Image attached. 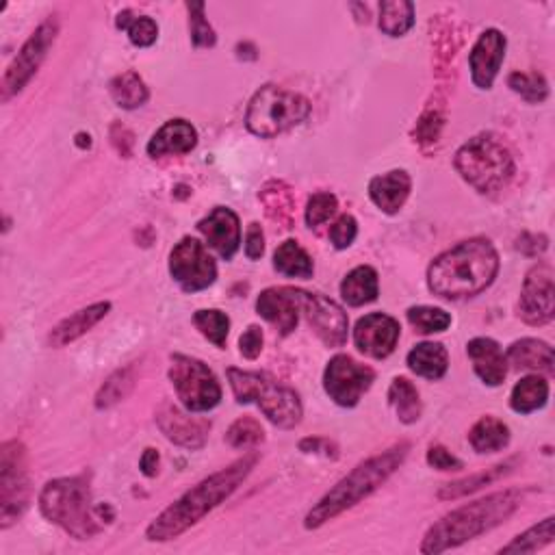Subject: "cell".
<instances>
[{"instance_id": "cell-1", "label": "cell", "mask_w": 555, "mask_h": 555, "mask_svg": "<svg viewBox=\"0 0 555 555\" xmlns=\"http://www.w3.org/2000/svg\"><path fill=\"white\" fill-rule=\"evenodd\" d=\"M258 454H248L241 460L232 462L230 467L213 473L211 477H206L198 486H193L191 490L174 501L170 508L163 510L157 519H154L148 529L146 538L150 542H167L174 540L180 534H185L189 527L198 525L206 514L215 510L219 503H224L235 490L245 482V477L252 473L256 467Z\"/></svg>"}, {"instance_id": "cell-2", "label": "cell", "mask_w": 555, "mask_h": 555, "mask_svg": "<svg viewBox=\"0 0 555 555\" xmlns=\"http://www.w3.org/2000/svg\"><path fill=\"white\" fill-rule=\"evenodd\" d=\"M499 271V254L482 237L458 243L441 254L428 269V287L443 300L475 298L493 285Z\"/></svg>"}, {"instance_id": "cell-3", "label": "cell", "mask_w": 555, "mask_h": 555, "mask_svg": "<svg viewBox=\"0 0 555 555\" xmlns=\"http://www.w3.org/2000/svg\"><path fill=\"white\" fill-rule=\"evenodd\" d=\"M523 501L521 490H503V493L488 495L480 501L467 503L454 512L445 514L441 521L434 523L421 542V553H443L456 549L464 542L482 536L490 529L506 523L519 510Z\"/></svg>"}, {"instance_id": "cell-4", "label": "cell", "mask_w": 555, "mask_h": 555, "mask_svg": "<svg viewBox=\"0 0 555 555\" xmlns=\"http://www.w3.org/2000/svg\"><path fill=\"white\" fill-rule=\"evenodd\" d=\"M408 451H410V443H399V445H393L391 449L382 451L378 456L360 462L350 475H345L343 480L334 486L330 493L321 497L317 506L306 514L304 527L317 529L321 525H326L328 521L337 519V516L343 514L345 510L354 508L356 503L376 493V490L389 480L399 467H402Z\"/></svg>"}, {"instance_id": "cell-5", "label": "cell", "mask_w": 555, "mask_h": 555, "mask_svg": "<svg viewBox=\"0 0 555 555\" xmlns=\"http://www.w3.org/2000/svg\"><path fill=\"white\" fill-rule=\"evenodd\" d=\"M40 510L50 523L59 525L76 540H89L100 532L85 475L48 482L40 495Z\"/></svg>"}, {"instance_id": "cell-6", "label": "cell", "mask_w": 555, "mask_h": 555, "mask_svg": "<svg viewBox=\"0 0 555 555\" xmlns=\"http://www.w3.org/2000/svg\"><path fill=\"white\" fill-rule=\"evenodd\" d=\"M454 165L458 174L480 193L501 191L514 176L512 152L493 133L469 139L456 152Z\"/></svg>"}, {"instance_id": "cell-7", "label": "cell", "mask_w": 555, "mask_h": 555, "mask_svg": "<svg viewBox=\"0 0 555 555\" xmlns=\"http://www.w3.org/2000/svg\"><path fill=\"white\" fill-rule=\"evenodd\" d=\"M228 382L239 404L256 402L263 415L282 430H291L302 421L300 395L289 386L269 378L267 373L228 369Z\"/></svg>"}, {"instance_id": "cell-8", "label": "cell", "mask_w": 555, "mask_h": 555, "mask_svg": "<svg viewBox=\"0 0 555 555\" xmlns=\"http://www.w3.org/2000/svg\"><path fill=\"white\" fill-rule=\"evenodd\" d=\"M311 115V102L278 85H265L252 96L245 111V126L256 137L274 139L300 126Z\"/></svg>"}, {"instance_id": "cell-9", "label": "cell", "mask_w": 555, "mask_h": 555, "mask_svg": "<svg viewBox=\"0 0 555 555\" xmlns=\"http://www.w3.org/2000/svg\"><path fill=\"white\" fill-rule=\"evenodd\" d=\"M31 499L29 454L20 441L0 447V527L7 529L27 512Z\"/></svg>"}, {"instance_id": "cell-10", "label": "cell", "mask_w": 555, "mask_h": 555, "mask_svg": "<svg viewBox=\"0 0 555 555\" xmlns=\"http://www.w3.org/2000/svg\"><path fill=\"white\" fill-rule=\"evenodd\" d=\"M170 380L178 399L189 412L213 410L222 402V386H219L213 371L198 358L174 354Z\"/></svg>"}, {"instance_id": "cell-11", "label": "cell", "mask_w": 555, "mask_h": 555, "mask_svg": "<svg viewBox=\"0 0 555 555\" xmlns=\"http://www.w3.org/2000/svg\"><path fill=\"white\" fill-rule=\"evenodd\" d=\"M57 35H59V20L57 16H50L35 29V33L29 37V40L24 42L16 59L9 63V68L3 76V83H0V96H3V102H9L16 94H20L24 87H27V83L33 79L35 72L40 70V66L44 63L48 50L53 48Z\"/></svg>"}, {"instance_id": "cell-12", "label": "cell", "mask_w": 555, "mask_h": 555, "mask_svg": "<svg viewBox=\"0 0 555 555\" xmlns=\"http://www.w3.org/2000/svg\"><path fill=\"white\" fill-rule=\"evenodd\" d=\"M170 274L180 289L198 293L213 285L217 278V265L198 239L185 237L176 243L170 254Z\"/></svg>"}, {"instance_id": "cell-13", "label": "cell", "mask_w": 555, "mask_h": 555, "mask_svg": "<svg viewBox=\"0 0 555 555\" xmlns=\"http://www.w3.org/2000/svg\"><path fill=\"white\" fill-rule=\"evenodd\" d=\"M376 380V371L356 363L354 358L339 354L334 356L324 373V389L334 404L354 408L369 386Z\"/></svg>"}, {"instance_id": "cell-14", "label": "cell", "mask_w": 555, "mask_h": 555, "mask_svg": "<svg viewBox=\"0 0 555 555\" xmlns=\"http://www.w3.org/2000/svg\"><path fill=\"white\" fill-rule=\"evenodd\" d=\"M300 313H304L308 326L315 330L317 337L328 347H341L347 341L350 319L343 308L328 300L326 295L300 291Z\"/></svg>"}, {"instance_id": "cell-15", "label": "cell", "mask_w": 555, "mask_h": 555, "mask_svg": "<svg viewBox=\"0 0 555 555\" xmlns=\"http://www.w3.org/2000/svg\"><path fill=\"white\" fill-rule=\"evenodd\" d=\"M519 315L529 326H545L555 315V282L553 269L547 263H538L529 269L523 282Z\"/></svg>"}, {"instance_id": "cell-16", "label": "cell", "mask_w": 555, "mask_h": 555, "mask_svg": "<svg viewBox=\"0 0 555 555\" xmlns=\"http://www.w3.org/2000/svg\"><path fill=\"white\" fill-rule=\"evenodd\" d=\"M399 334H402V328H399L397 319L384 313H371L358 319L354 328V343L365 356L382 360L395 352Z\"/></svg>"}, {"instance_id": "cell-17", "label": "cell", "mask_w": 555, "mask_h": 555, "mask_svg": "<svg viewBox=\"0 0 555 555\" xmlns=\"http://www.w3.org/2000/svg\"><path fill=\"white\" fill-rule=\"evenodd\" d=\"M157 423L167 441L185 449H202L211 432V421L191 417L170 402L157 410Z\"/></svg>"}, {"instance_id": "cell-18", "label": "cell", "mask_w": 555, "mask_h": 555, "mask_svg": "<svg viewBox=\"0 0 555 555\" xmlns=\"http://www.w3.org/2000/svg\"><path fill=\"white\" fill-rule=\"evenodd\" d=\"M503 59H506V37H503V33L497 29L484 31L469 55V66H471L475 87L480 89L493 87Z\"/></svg>"}, {"instance_id": "cell-19", "label": "cell", "mask_w": 555, "mask_h": 555, "mask_svg": "<svg viewBox=\"0 0 555 555\" xmlns=\"http://www.w3.org/2000/svg\"><path fill=\"white\" fill-rule=\"evenodd\" d=\"M256 311L263 319H267L269 324H274L282 337H289V334L298 328L300 319V289H289V287H274L265 289L258 295Z\"/></svg>"}, {"instance_id": "cell-20", "label": "cell", "mask_w": 555, "mask_h": 555, "mask_svg": "<svg viewBox=\"0 0 555 555\" xmlns=\"http://www.w3.org/2000/svg\"><path fill=\"white\" fill-rule=\"evenodd\" d=\"M198 230L224 261H230L237 254L241 243V224L235 211L226 209V206H217L204 219H200Z\"/></svg>"}, {"instance_id": "cell-21", "label": "cell", "mask_w": 555, "mask_h": 555, "mask_svg": "<svg viewBox=\"0 0 555 555\" xmlns=\"http://www.w3.org/2000/svg\"><path fill=\"white\" fill-rule=\"evenodd\" d=\"M467 354L473 360V369L484 384L488 386H499L508 376V360L506 354L501 352L497 341L477 337L469 341Z\"/></svg>"}, {"instance_id": "cell-22", "label": "cell", "mask_w": 555, "mask_h": 555, "mask_svg": "<svg viewBox=\"0 0 555 555\" xmlns=\"http://www.w3.org/2000/svg\"><path fill=\"white\" fill-rule=\"evenodd\" d=\"M198 144V133L185 120L165 122L148 141V154L152 159L165 157V154H187Z\"/></svg>"}, {"instance_id": "cell-23", "label": "cell", "mask_w": 555, "mask_h": 555, "mask_svg": "<svg viewBox=\"0 0 555 555\" xmlns=\"http://www.w3.org/2000/svg\"><path fill=\"white\" fill-rule=\"evenodd\" d=\"M412 180L404 170H393L389 174L376 176L369 183V196L373 204L384 213L395 215L406 204L410 196Z\"/></svg>"}, {"instance_id": "cell-24", "label": "cell", "mask_w": 555, "mask_h": 555, "mask_svg": "<svg viewBox=\"0 0 555 555\" xmlns=\"http://www.w3.org/2000/svg\"><path fill=\"white\" fill-rule=\"evenodd\" d=\"M109 311H111V302H98L87 308H81V311L66 317L61 324L53 328V332H50L48 337V343L53 347H66L74 343L76 339H81L83 334L92 330L100 319H105Z\"/></svg>"}, {"instance_id": "cell-25", "label": "cell", "mask_w": 555, "mask_h": 555, "mask_svg": "<svg viewBox=\"0 0 555 555\" xmlns=\"http://www.w3.org/2000/svg\"><path fill=\"white\" fill-rule=\"evenodd\" d=\"M258 202L263 204L269 222L280 228H293L295 224V193L285 180H269L258 191Z\"/></svg>"}, {"instance_id": "cell-26", "label": "cell", "mask_w": 555, "mask_h": 555, "mask_svg": "<svg viewBox=\"0 0 555 555\" xmlns=\"http://www.w3.org/2000/svg\"><path fill=\"white\" fill-rule=\"evenodd\" d=\"M506 360L516 369L536 371V373L540 371V373H547V376H553L555 371V358H553L551 345L538 339H521L512 343L506 354Z\"/></svg>"}, {"instance_id": "cell-27", "label": "cell", "mask_w": 555, "mask_h": 555, "mask_svg": "<svg viewBox=\"0 0 555 555\" xmlns=\"http://www.w3.org/2000/svg\"><path fill=\"white\" fill-rule=\"evenodd\" d=\"M380 282L378 271L369 265H360L352 269L341 282V295L350 306H365L378 300Z\"/></svg>"}, {"instance_id": "cell-28", "label": "cell", "mask_w": 555, "mask_h": 555, "mask_svg": "<svg viewBox=\"0 0 555 555\" xmlns=\"http://www.w3.org/2000/svg\"><path fill=\"white\" fill-rule=\"evenodd\" d=\"M406 360L410 371L425 380H441L449 367V356L441 343H419L412 347Z\"/></svg>"}, {"instance_id": "cell-29", "label": "cell", "mask_w": 555, "mask_h": 555, "mask_svg": "<svg viewBox=\"0 0 555 555\" xmlns=\"http://www.w3.org/2000/svg\"><path fill=\"white\" fill-rule=\"evenodd\" d=\"M514 464H516V458L506 460V462H501V464H495V467H490V469L480 471V473H475V475L462 477V480L449 482V484L441 486V490H438V499L456 501L460 497H467V495L475 493V490H480V488H484L488 484L501 480L503 475H508L512 471Z\"/></svg>"}, {"instance_id": "cell-30", "label": "cell", "mask_w": 555, "mask_h": 555, "mask_svg": "<svg viewBox=\"0 0 555 555\" xmlns=\"http://www.w3.org/2000/svg\"><path fill=\"white\" fill-rule=\"evenodd\" d=\"M469 443L477 454H495L510 443L508 425L495 417H482L469 432Z\"/></svg>"}, {"instance_id": "cell-31", "label": "cell", "mask_w": 555, "mask_h": 555, "mask_svg": "<svg viewBox=\"0 0 555 555\" xmlns=\"http://www.w3.org/2000/svg\"><path fill=\"white\" fill-rule=\"evenodd\" d=\"M274 267L282 276H289V278L306 280V278H313L315 274L313 258L308 256L302 245L293 239H287L285 243L278 245V250L274 254Z\"/></svg>"}, {"instance_id": "cell-32", "label": "cell", "mask_w": 555, "mask_h": 555, "mask_svg": "<svg viewBox=\"0 0 555 555\" xmlns=\"http://www.w3.org/2000/svg\"><path fill=\"white\" fill-rule=\"evenodd\" d=\"M109 92H111V98L115 100V105L128 111L144 107L148 100V87L144 79H141V76L133 70L115 76V79L109 83Z\"/></svg>"}, {"instance_id": "cell-33", "label": "cell", "mask_w": 555, "mask_h": 555, "mask_svg": "<svg viewBox=\"0 0 555 555\" xmlns=\"http://www.w3.org/2000/svg\"><path fill=\"white\" fill-rule=\"evenodd\" d=\"M547 399H549V382L540 376H527L512 389L510 406L512 410L521 412V415H529V412L545 406Z\"/></svg>"}, {"instance_id": "cell-34", "label": "cell", "mask_w": 555, "mask_h": 555, "mask_svg": "<svg viewBox=\"0 0 555 555\" xmlns=\"http://www.w3.org/2000/svg\"><path fill=\"white\" fill-rule=\"evenodd\" d=\"M389 402L397 412V419L412 425L421 419V397L417 386L406 378H395L389 389Z\"/></svg>"}, {"instance_id": "cell-35", "label": "cell", "mask_w": 555, "mask_h": 555, "mask_svg": "<svg viewBox=\"0 0 555 555\" xmlns=\"http://www.w3.org/2000/svg\"><path fill=\"white\" fill-rule=\"evenodd\" d=\"M415 24V5L408 0H386L380 5V29L389 37L406 35Z\"/></svg>"}, {"instance_id": "cell-36", "label": "cell", "mask_w": 555, "mask_h": 555, "mask_svg": "<svg viewBox=\"0 0 555 555\" xmlns=\"http://www.w3.org/2000/svg\"><path fill=\"white\" fill-rule=\"evenodd\" d=\"M137 380V373L135 367L128 365L124 369H118L115 373L107 378V382L100 386V391L96 395V408L98 410H107L115 404H120L124 397H128V393L133 391Z\"/></svg>"}, {"instance_id": "cell-37", "label": "cell", "mask_w": 555, "mask_h": 555, "mask_svg": "<svg viewBox=\"0 0 555 555\" xmlns=\"http://www.w3.org/2000/svg\"><path fill=\"white\" fill-rule=\"evenodd\" d=\"M553 536H555V519L553 516H547L545 521L529 527L527 532L516 536L506 547H501L499 553H534L542 547L551 545Z\"/></svg>"}, {"instance_id": "cell-38", "label": "cell", "mask_w": 555, "mask_h": 555, "mask_svg": "<svg viewBox=\"0 0 555 555\" xmlns=\"http://www.w3.org/2000/svg\"><path fill=\"white\" fill-rule=\"evenodd\" d=\"M118 29H124L128 33V40L139 48L152 46L159 37L157 22L148 16H135L133 11H122L118 16Z\"/></svg>"}, {"instance_id": "cell-39", "label": "cell", "mask_w": 555, "mask_h": 555, "mask_svg": "<svg viewBox=\"0 0 555 555\" xmlns=\"http://www.w3.org/2000/svg\"><path fill=\"white\" fill-rule=\"evenodd\" d=\"M508 85L514 94H519L532 105H540L549 96V85L545 76L538 72H512L508 76Z\"/></svg>"}, {"instance_id": "cell-40", "label": "cell", "mask_w": 555, "mask_h": 555, "mask_svg": "<svg viewBox=\"0 0 555 555\" xmlns=\"http://www.w3.org/2000/svg\"><path fill=\"white\" fill-rule=\"evenodd\" d=\"M226 441L235 449H250L265 441V430L254 417H241L228 428Z\"/></svg>"}, {"instance_id": "cell-41", "label": "cell", "mask_w": 555, "mask_h": 555, "mask_svg": "<svg viewBox=\"0 0 555 555\" xmlns=\"http://www.w3.org/2000/svg\"><path fill=\"white\" fill-rule=\"evenodd\" d=\"M193 324H196V328L213 345H217V347L226 345L228 330H230V319L226 313L215 311V308H211V311H198L196 315H193Z\"/></svg>"}, {"instance_id": "cell-42", "label": "cell", "mask_w": 555, "mask_h": 555, "mask_svg": "<svg viewBox=\"0 0 555 555\" xmlns=\"http://www.w3.org/2000/svg\"><path fill=\"white\" fill-rule=\"evenodd\" d=\"M408 321L421 334L445 332L451 326L449 313H445L443 308H434V306H412V308H408Z\"/></svg>"}, {"instance_id": "cell-43", "label": "cell", "mask_w": 555, "mask_h": 555, "mask_svg": "<svg viewBox=\"0 0 555 555\" xmlns=\"http://www.w3.org/2000/svg\"><path fill=\"white\" fill-rule=\"evenodd\" d=\"M445 124V111H443V100L438 102H430L425 107L421 120L417 122V141L425 148L432 146L434 141H438V135H441V128Z\"/></svg>"}, {"instance_id": "cell-44", "label": "cell", "mask_w": 555, "mask_h": 555, "mask_svg": "<svg viewBox=\"0 0 555 555\" xmlns=\"http://www.w3.org/2000/svg\"><path fill=\"white\" fill-rule=\"evenodd\" d=\"M189 11V27H191V42L196 48H211L215 46L217 37L209 22L204 18V3H187Z\"/></svg>"}, {"instance_id": "cell-45", "label": "cell", "mask_w": 555, "mask_h": 555, "mask_svg": "<svg viewBox=\"0 0 555 555\" xmlns=\"http://www.w3.org/2000/svg\"><path fill=\"white\" fill-rule=\"evenodd\" d=\"M339 202L337 196H332L328 191H321L311 196L306 204V224L311 228H319L321 224H326L328 219L337 213Z\"/></svg>"}, {"instance_id": "cell-46", "label": "cell", "mask_w": 555, "mask_h": 555, "mask_svg": "<svg viewBox=\"0 0 555 555\" xmlns=\"http://www.w3.org/2000/svg\"><path fill=\"white\" fill-rule=\"evenodd\" d=\"M358 235V224L352 215H341L334 226L330 228V241L337 250L350 248Z\"/></svg>"}, {"instance_id": "cell-47", "label": "cell", "mask_w": 555, "mask_h": 555, "mask_svg": "<svg viewBox=\"0 0 555 555\" xmlns=\"http://www.w3.org/2000/svg\"><path fill=\"white\" fill-rule=\"evenodd\" d=\"M428 464L432 469H438V471H460L462 469V462L454 454H449L443 445H432L428 449Z\"/></svg>"}, {"instance_id": "cell-48", "label": "cell", "mask_w": 555, "mask_h": 555, "mask_svg": "<svg viewBox=\"0 0 555 555\" xmlns=\"http://www.w3.org/2000/svg\"><path fill=\"white\" fill-rule=\"evenodd\" d=\"M239 347H241V354L248 358V360H256L263 352V332L258 326H250L241 334L239 339Z\"/></svg>"}, {"instance_id": "cell-49", "label": "cell", "mask_w": 555, "mask_h": 555, "mask_svg": "<svg viewBox=\"0 0 555 555\" xmlns=\"http://www.w3.org/2000/svg\"><path fill=\"white\" fill-rule=\"evenodd\" d=\"M263 252H265L263 230L258 224H250L248 235H245V256H248L250 261H258V258L263 256Z\"/></svg>"}, {"instance_id": "cell-50", "label": "cell", "mask_w": 555, "mask_h": 555, "mask_svg": "<svg viewBox=\"0 0 555 555\" xmlns=\"http://www.w3.org/2000/svg\"><path fill=\"white\" fill-rule=\"evenodd\" d=\"M516 248L527 256H540L549 248V239L545 235H532V232H525V235L516 239Z\"/></svg>"}, {"instance_id": "cell-51", "label": "cell", "mask_w": 555, "mask_h": 555, "mask_svg": "<svg viewBox=\"0 0 555 555\" xmlns=\"http://www.w3.org/2000/svg\"><path fill=\"white\" fill-rule=\"evenodd\" d=\"M300 449L306 454H324L326 458H337V445L330 443L328 438H304L300 441Z\"/></svg>"}, {"instance_id": "cell-52", "label": "cell", "mask_w": 555, "mask_h": 555, "mask_svg": "<svg viewBox=\"0 0 555 555\" xmlns=\"http://www.w3.org/2000/svg\"><path fill=\"white\" fill-rule=\"evenodd\" d=\"M111 141H113V146L118 148V152L122 154V157H131V148H133V133L128 131L126 126L122 124H113L111 126Z\"/></svg>"}, {"instance_id": "cell-53", "label": "cell", "mask_w": 555, "mask_h": 555, "mask_svg": "<svg viewBox=\"0 0 555 555\" xmlns=\"http://www.w3.org/2000/svg\"><path fill=\"white\" fill-rule=\"evenodd\" d=\"M139 469L144 475L154 477L159 471V451L157 449H146L144 456L139 460Z\"/></svg>"}]
</instances>
